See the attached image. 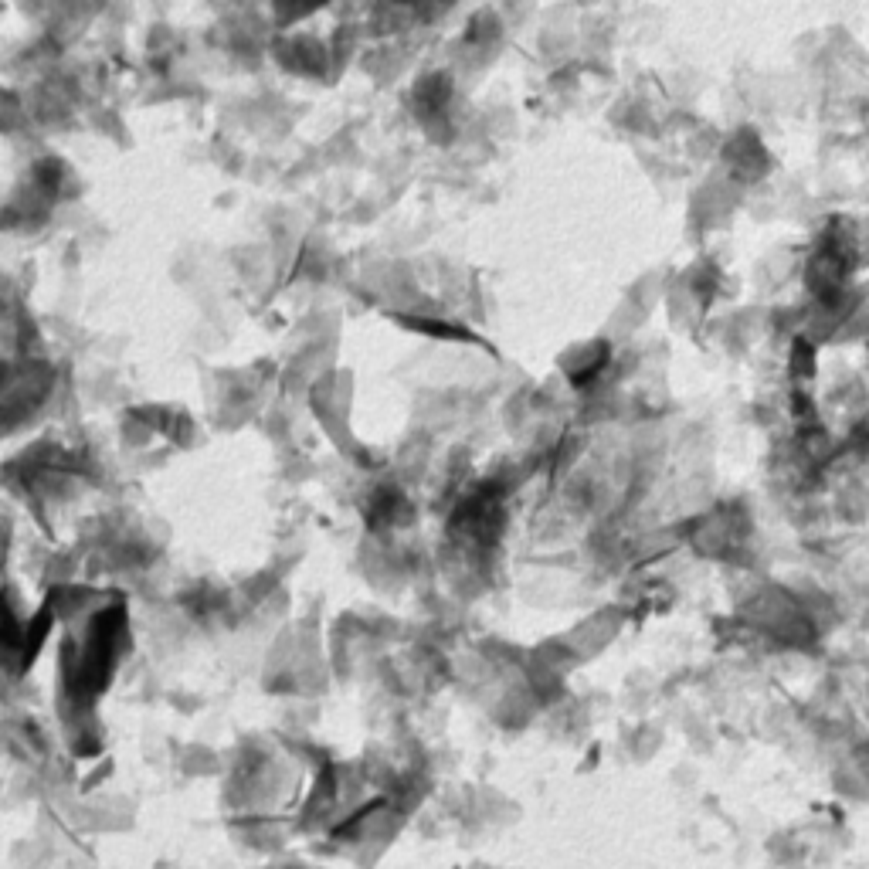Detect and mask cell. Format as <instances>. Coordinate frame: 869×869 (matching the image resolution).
I'll use <instances>...</instances> for the list:
<instances>
[{
  "label": "cell",
  "mask_w": 869,
  "mask_h": 869,
  "mask_svg": "<svg viewBox=\"0 0 869 869\" xmlns=\"http://www.w3.org/2000/svg\"><path fill=\"white\" fill-rule=\"evenodd\" d=\"M727 167L741 180H757L768 174V150L754 133H741L727 143Z\"/></svg>",
  "instance_id": "cell-1"
},
{
  "label": "cell",
  "mask_w": 869,
  "mask_h": 869,
  "mask_svg": "<svg viewBox=\"0 0 869 869\" xmlns=\"http://www.w3.org/2000/svg\"><path fill=\"white\" fill-rule=\"evenodd\" d=\"M449 99H452V85L445 82L442 75H435V79L421 82L418 102H421V109H425V116H438L442 109H449Z\"/></svg>",
  "instance_id": "cell-2"
}]
</instances>
